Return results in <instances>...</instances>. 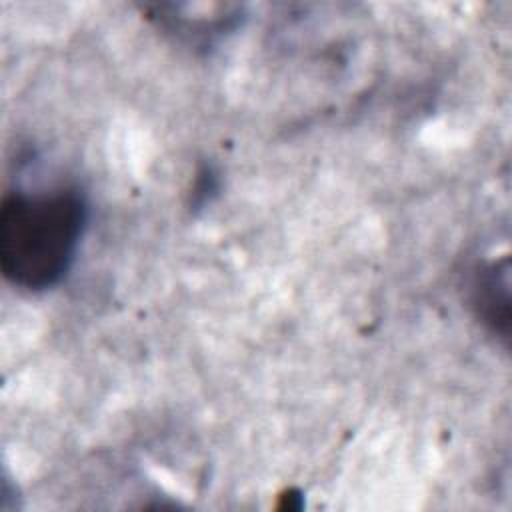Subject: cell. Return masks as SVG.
Here are the masks:
<instances>
[{
  "instance_id": "1",
  "label": "cell",
  "mask_w": 512,
  "mask_h": 512,
  "mask_svg": "<svg viewBox=\"0 0 512 512\" xmlns=\"http://www.w3.org/2000/svg\"><path fill=\"white\" fill-rule=\"evenodd\" d=\"M88 204L78 188L10 192L0 208V268L8 282L30 292L54 288L70 272Z\"/></svg>"
},
{
  "instance_id": "2",
  "label": "cell",
  "mask_w": 512,
  "mask_h": 512,
  "mask_svg": "<svg viewBox=\"0 0 512 512\" xmlns=\"http://www.w3.org/2000/svg\"><path fill=\"white\" fill-rule=\"evenodd\" d=\"M472 306L478 318L494 332L506 334L508 328V268H498L496 262L486 264L472 280Z\"/></svg>"
}]
</instances>
